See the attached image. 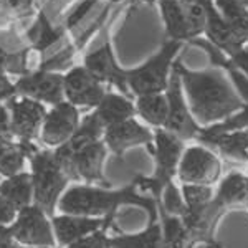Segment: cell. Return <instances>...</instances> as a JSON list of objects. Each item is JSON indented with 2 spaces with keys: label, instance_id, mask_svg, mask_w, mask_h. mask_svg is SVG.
Returning <instances> with one entry per match:
<instances>
[{
  "label": "cell",
  "instance_id": "cell-1",
  "mask_svg": "<svg viewBox=\"0 0 248 248\" xmlns=\"http://www.w3.org/2000/svg\"><path fill=\"white\" fill-rule=\"evenodd\" d=\"M174 70L181 78L190 113L201 126L217 124L247 106L237 88L220 68L190 70L184 63L175 62Z\"/></svg>",
  "mask_w": 248,
  "mask_h": 248
},
{
  "label": "cell",
  "instance_id": "cell-2",
  "mask_svg": "<svg viewBox=\"0 0 248 248\" xmlns=\"http://www.w3.org/2000/svg\"><path fill=\"white\" fill-rule=\"evenodd\" d=\"M123 205L141 207L149 215V222L157 220L155 199L149 194H141V175H138L129 186L119 190L103 189L86 184L71 186L60 197L57 209L66 215L108 217V215H116L118 209Z\"/></svg>",
  "mask_w": 248,
  "mask_h": 248
},
{
  "label": "cell",
  "instance_id": "cell-3",
  "mask_svg": "<svg viewBox=\"0 0 248 248\" xmlns=\"http://www.w3.org/2000/svg\"><path fill=\"white\" fill-rule=\"evenodd\" d=\"M186 43L166 40L162 46L141 65L126 68L127 90L133 98L151 93H164L169 85L175 58Z\"/></svg>",
  "mask_w": 248,
  "mask_h": 248
},
{
  "label": "cell",
  "instance_id": "cell-4",
  "mask_svg": "<svg viewBox=\"0 0 248 248\" xmlns=\"http://www.w3.org/2000/svg\"><path fill=\"white\" fill-rule=\"evenodd\" d=\"M33 181V203L40 207L48 217H53L58 201L68 189V175L55 159L53 151L35 147L29 154Z\"/></svg>",
  "mask_w": 248,
  "mask_h": 248
},
{
  "label": "cell",
  "instance_id": "cell-5",
  "mask_svg": "<svg viewBox=\"0 0 248 248\" xmlns=\"http://www.w3.org/2000/svg\"><path fill=\"white\" fill-rule=\"evenodd\" d=\"M166 40L189 45L192 40L203 37L207 14L203 0H157Z\"/></svg>",
  "mask_w": 248,
  "mask_h": 248
},
{
  "label": "cell",
  "instance_id": "cell-6",
  "mask_svg": "<svg viewBox=\"0 0 248 248\" xmlns=\"http://www.w3.org/2000/svg\"><path fill=\"white\" fill-rule=\"evenodd\" d=\"M186 149V142L169 131L154 129V142L151 147V154L154 155V174L151 177L141 175V189L144 194L153 195L157 199L167 184L174 182L177 177V167L181 162L182 153Z\"/></svg>",
  "mask_w": 248,
  "mask_h": 248
},
{
  "label": "cell",
  "instance_id": "cell-7",
  "mask_svg": "<svg viewBox=\"0 0 248 248\" xmlns=\"http://www.w3.org/2000/svg\"><path fill=\"white\" fill-rule=\"evenodd\" d=\"M223 175V161L214 149L203 144L186 146L177 167L181 184L217 186Z\"/></svg>",
  "mask_w": 248,
  "mask_h": 248
},
{
  "label": "cell",
  "instance_id": "cell-8",
  "mask_svg": "<svg viewBox=\"0 0 248 248\" xmlns=\"http://www.w3.org/2000/svg\"><path fill=\"white\" fill-rule=\"evenodd\" d=\"M164 93H166L167 103H169V113H167V121L162 129L177 136L184 142H197L202 126L195 121V118L190 113L189 105L186 101V96H184L181 78L175 73L174 68H172V75L169 79V85H167V90Z\"/></svg>",
  "mask_w": 248,
  "mask_h": 248
},
{
  "label": "cell",
  "instance_id": "cell-9",
  "mask_svg": "<svg viewBox=\"0 0 248 248\" xmlns=\"http://www.w3.org/2000/svg\"><path fill=\"white\" fill-rule=\"evenodd\" d=\"M10 232L22 247H58L50 217L35 203L18 210L17 218L10 225Z\"/></svg>",
  "mask_w": 248,
  "mask_h": 248
},
{
  "label": "cell",
  "instance_id": "cell-10",
  "mask_svg": "<svg viewBox=\"0 0 248 248\" xmlns=\"http://www.w3.org/2000/svg\"><path fill=\"white\" fill-rule=\"evenodd\" d=\"M5 105L10 111L12 136L18 142H33L40 139V131L46 116L45 105L20 94L9 98Z\"/></svg>",
  "mask_w": 248,
  "mask_h": 248
},
{
  "label": "cell",
  "instance_id": "cell-11",
  "mask_svg": "<svg viewBox=\"0 0 248 248\" xmlns=\"http://www.w3.org/2000/svg\"><path fill=\"white\" fill-rule=\"evenodd\" d=\"M83 66L90 71L93 77L101 81L103 85H111L119 90V93L133 99L126 83V68H123L116 60L113 43H111L109 35L106 33V38L96 50L86 53L83 60Z\"/></svg>",
  "mask_w": 248,
  "mask_h": 248
},
{
  "label": "cell",
  "instance_id": "cell-12",
  "mask_svg": "<svg viewBox=\"0 0 248 248\" xmlns=\"http://www.w3.org/2000/svg\"><path fill=\"white\" fill-rule=\"evenodd\" d=\"M15 91L20 96H25L42 105H60L65 101L63 90V75L51 70H37L25 73L15 81Z\"/></svg>",
  "mask_w": 248,
  "mask_h": 248
},
{
  "label": "cell",
  "instance_id": "cell-13",
  "mask_svg": "<svg viewBox=\"0 0 248 248\" xmlns=\"http://www.w3.org/2000/svg\"><path fill=\"white\" fill-rule=\"evenodd\" d=\"M65 101L79 108H94L101 103L106 94V88L98 81L83 65L73 66L63 75Z\"/></svg>",
  "mask_w": 248,
  "mask_h": 248
},
{
  "label": "cell",
  "instance_id": "cell-14",
  "mask_svg": "<svg viewBox=\"0 0 248 248\" xmlns=\"http://www.w3.org/2000/svg\"><path fill=\"white\" fill-rule=\"evenodd\" d=\"M108 147L105 141L93 142L77 153L71 159L60 164L70 181H83L88 184H106L103 166L106 161Z\"/></svg>",
  "mask_w": 248,
  "mask_h": 248
},
{
  "label": "cell",
  "instance_id": "cell-15",
  "mask_svg": "<svg viewBox=\"0 0 248 248\" xmlns=\"http://www.w3.org/2000/svg\"><path fill=\"white\" fill-rule=\"evenodd\" d=\"M79 109L71 103L63 101L46 111L45 121L40 131V141L46 147L57 149L73 136L79 126Z\"/></svg>",
  "mask_w": 248,
  "mask_h": 248
},
{
  "label": "cell",
  "instance_id": "cell-16",
  "mask_svg": "<svg viewBox=\"0 0 248 248\" xmlns=\"http://www.w3.org/2000/svg\"><path fill=\"white\" fill-rule=\"evenodd\" d=\"M103 141L108 151L123 159L124 154L133 147L146 146L147 149H151L154 142V131L141 124L136 118H131L108 126L103 134Z\"/></svg>",
  "mask_w": 248,
  "mask_h": 248
},
{
  "label": "cell",
  "instance_id": "cell-17",
  "mask_svg": "<svg viewBox=\"0 0 248 248\" xmlns=\"http://www.w3.org/2000/svg\"><path fill=\"white\" fill-rule=\"evenodd\" d=\"M55 240L58 247H68L77 240L91 235L98 230L109 229L114 215L108 217H79V215H53L50 218Z\"/></svg>",
  "mask_w": 248,
  "mask_h": 248
},
{
  "label": "cell",
  "instance_id": "cell-18",
  "mask_svg": "<svg viewBox=\"0 0 248 248\" xmlns=\"http://www.w3.org/2000/svg\"><path fill=\"white\" fill-rule=\"evenodd\" d=\"M214 201L229 214L248 207V174L245 170H230L215 186Z\"/></svg>",
  "mask_w": 248,
  "mask_h": 248
},
{
  "label": "cell",
  "instance_id": "cell-19",
  "mask_svg": "<svg viewBox=\"0 0 248 248\" xmlns=\"http://www.w3.org/2000/svg\"><path fill=\"white\" fill-rule=\"evenodd\" d=\"M93 111L105 126V129L108 126L136 118V108L133 99L121 93H114V91H106L105 98Z\"/></svg>",
  "mask_w": 248,
  "mask_h": 248
},
{
  "label": "cell",
  "instance_id": "cell-20",
  "mask_svg": "<svg viewBox=\"0 0 248 248\" xmlns=\"http://www.w3.org/2000/svg\"><path fill=\"white\" fill-rule=\"evenodd\" d=\"M207 147L214 149L222 161L225 159L233 164H245L248 167V129L218 136L207 144Z\"/></svg>",
  "mask_w": 248,
  "mask_h": 248
},
{
  "label": "cell",
  "instance_id": "cell-21",
  "mask_svg": "<svg viewBox=\"0 0 248 248\" xmlns=\"http://www.w3.org/2000/svg\"><path fill=\"white\" fill-rule=\"evenodd\" d=\"M214 5L240 45L248 43V0H214Z\"/></svg>",
  "mask_w": 248,
  "mask_h": 248
},
{
  "label": "cell",
  "instance_id": "cell-22",
  "mask_svg": "<svg viewBox=\"0 0 248 248\" xmlns=\"http://www.w3.org/2000/svg\"><path fill=\"white\" fill-rule=\"evenodd\" d=\"M109 248H166L159 218L138 233H119L108 238Z\"/></svg>",
  "mask_w": 248,
  "mask_h": 248
},
{
  "label": "cell",
  "instance_id": "cell-23",
  "mask_svg": "<svg viewBox=\"0 0 248 248\" xmlns=\"http://www.w3.org/2000/svg\"><path fill=\"white\" fill-rule=\"evenodd\" d=\"M136 116L142 119L146 124H149L154 129L164 127L169 113V103H167L166 93H151L134 98Z\"/></svg>",
  "mask_w": 248,
  "mask_h": 248
},
{
  "label": "cell",
  "instance_id": "cell-24",
  "mask_svg": "<svg viewBox=\"0 0 248 248\" xmlns=\"http://www.w3.org/2000/svg\"><path fill=\"white\" fill-rule=\"evenodd\" d=\"M0 195L5 197L17 210H22L33 203V181L30 172H18V174L7 177L0 182Z\"/></svg>",
  "mask_w": 248,
  "mask_h": 248
},
{
  "label": "cell",
  "instance_id": "cell-25",
  "mask_svg": "<svg viewBox=\"0 0 248 248\" xmlns=\"http://www.w3.org/2000/svg\"><path fill=\"white\" fill-rule=\"evenodd\" d=\"M35 147L33 142H10L0 146V175L7 179L22 172L29 154Z\"/></svg>",
  "mask_w": 248,
  "mask_h": 248
},
{
  "label": "cell",
  "instance_id": "cell-26",
  "mask_svg": "<svg viewBox=\"0 0 248 248\" xmlns=\"http://www.w3.org/2000/svg\"><path fill=\"white\" fill-rule=\"evenodd\" d=\"M243 129H248V105L243 108V109H240L238 113L223 119V121L212 124V126H205V127L202 126V131H201V134H199L197 142L207 146V144L212 142L215 138H218V136L235 133V131H243Z\"/></svg>",
  "mask_w": 248,
  "mask_h": 248
},
{
  "label": "cell",
  "instance_id": "cell-27",
  "mask_svg": "<svg viewBox=\"0 0 248 248\" xmlns=\"http://www.w3.org/2000/svg\"><path fill=\"white\" fill-rule=\"evenodd\" d=\"M181 194L186 210H199L214 201L215 186H202V184H181Z\"/></svg>",
  "mask_w": 248,
  "mask_h": 248
},
{
  "label": "cell",
  "instance_id": "cell-28",
  "mask_svg": "<svg viewBox=\"0 0 248 248\" xmlns=\"http://www.w3.org/2000/svg\"><path fill=\"white\" fill-rule=\"evenodd\" d=\"M38 29H40L38 37H35V46H37L38 51H45L46 48L50 45H53V43L60 38V35H62L60 30L51 29L50 22H48L43 15H40Z\"/></svg>",
  "mask_w": 248,
  "mask_h": 248
},
{
  "label": "cell",
  "instance_id": "cell-29",
  "mask_svg": "<svg viewBox=\"0 0 248 248\" xmlns=\"http://www.w3.org/2000/svg\"><path fill=\"white\" fill-rule=\"evenodd\" d=\"M108 229L98 230L91 235H86V237L77 240L71 245H68L66 248H109V243H108Z\"/></svg>",
  "mask_w": 248,
  "mask_h": 248
},
{
  "label": "cell",
  "instance_id": "cell-30",
  "mask_svg": "<svg viewBox=\"0 0 248 248\" xmlns=\"http://www.w3.org/2000/svg\"><path fill=\"white\" fill-rule=\"evenodd\" d=\"M14 142V136L10 131V111L5 101H0V146Z\"/></svg>",
  "mask_w": 248,
  "mask_h": 248
},
{
  "label": "cell",
  "instance_id": "cell-31",
  "mask_svg": "<svg viewBox=\"0 0 248 248\" xmlns=\"http://www.w3.org/2000/svg\"><path fill=\"white\" fill-rule=\"evenodd\" d=\"M18 210L14 207V203H10L5 197L0 195V225L10 227L14 223V220L17 218Z\"/></svg>",
  "mask_w": 248,
  "mask_h": 248
},
{
  "label": "cell",
  "instance_id": "cell-32",
  "mask_svg": "<svg viewBox=\"0 0 248 248\" xmlns=\"http://www.w3.org/2000/svg\"><path fill=\"white\" fill-rule=\"evenodd\" d=\"M232 60L237 70H240V73H243L248 78V43H245L233 57H229Z\"/></svg>",
  "mask_w": 248,
  "mask_h": 248
},
{
  "label": "cell",
  "instance_id": "cell-33",
  "mask_svg": "<svg viewBox=\"0 0 248 248\" xmlns=\"http://www.w3.org/2000/svg\"><path fill=\"white\" fill-rule=\"evenodd\" d=\"M15 94H17V91H15V83L10 81L7 73L0 71V101H7V99Z\"/></svg>",
  "mask_w": 248,
  "mask_h": 248
},
{
  "label": "cell",
  "instance_id": "cell-34",
  "mask_svg": "<svg viewBox=\"0 0 248 248\" xmlns=\"http://www.w3.org/2000/svg\"><path fill=\"white\" fill-rule=\"evenodd\" d=\"M0 248H22V245L12 235L10 227L0 225Z\"/></svg>",
  "mask_w": 248,
  "mask_h": 248
},
{
  "label": "cell",
  "instance_id": "cell-35",
  "mask_svg": "<svg viewBox=\"0 0 248 248\" xmlns=\"http://www.w3.org/2000/svg\"><path fill=\"white\" fill-rule=\"evenodd\" d=\"M10 7L15 12H20V14H25L27 10H30L33 7L35 0H9Z\"/></svg>",
  "mask_w": 248,
  "mask_h": 248
},
{
  "label": "cell",
  "instance_id": "cell-36",
  "mask_svg": "<svg viewBox=\"0 0 248 248\" xmlns=\"http://www.w3.org/2000/svg\"><path fill=\"white\" fill-rule=\"evenodd\" d=\"M10 62H12V55L0 45V71L7 73V70H10Z\"/></svg>",
  "mask_w": 248,
  "mask_h": 248
},
{
  "label": "cell",
  "instance_id": "cell-37",
  "mask_svg": "<svg viewBox=\"0 0 248 248\" xmlns=\"http://www.w3.org/2000/svg\"><path fill=\"white\" fill-rule=\"evenodd\" d=\"M215 248H223L222 245H220V243H217V245H215Z\"/></svg>",
  "mask_w": 248,
  "mask_h": 248
},
{
  "label": "cell",
  "instance_id": "cell-38",
  "mask_svg": "<svg viewBox=\"0 0 248 248\" xmlns=\"http://www.w3.org/2000/svg\"><path fill=\"white\" fill-rule=\"evenodd\" d=\"M42 248H60V247H42Z\"/></svg>",
  "mask_w": 248,
  "mask_h": 248
},
{
  "label": "cell",
  "instance_id": "cell-39",
  "mask_svg": "<svg viewBox=\"0 0 248 248\" xmlns=\"http://www.w3.org/2000/svg\"><path fill=\"white\" fill-rule=\"evenodd\" d=\"M146 2H157V0H146Z\"/></svg>",
  "mask_w": 248,
  "mask_h": 248
},
{
  "label": "cell",
  "instance_id": "cell-40",
  "mask_svg": "<svg viewBox=\"0 0 248 248\" xmlns=\"http://www.w3.org/2000/svg\"><path fill=\"white\" fill-rule=\"evenodd\" d=\"M245 172H247V174H248V167H247V169H245Z\"/></svg>",
  "mask_w": 248,
  "mask_h": 248
},
{
  "label": "cell",
  "instance_id": "cell-41",
  "mask_svg": "<svg viewBox=\"0 0 248 248\" xmlns=\"http://www.w3.org/2000/svg\"><path fill=\"white\" fill-rule=\"evenodd\" d=\"M186 2H190V0H186Z\"/></svg>",
  "mask_w": 248,
  "mask_h": 248
},
{
  "label": "cell",
  "instance_id": "cell-42",
  "mask_svg": "<svg viewBox=\"0 0 248 248\" xmlns=\"http://www.w3.org/2000/svg\"><path fill=\"white\" fill-rule=\"evenodd\" d=\"M247 212H248V207H247Z\"/></svg>",
  "mask_w": 248,
  "mask_h": 248
}]
</instances>
